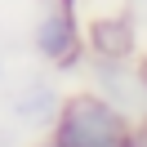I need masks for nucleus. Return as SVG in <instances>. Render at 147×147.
Instances as JSON below:
<instances>
[{"mask_svg":"<svg viewBox=\"0 0 147 147\" xmlns=\"http://www.w3.org/2000/svg\"><path fill=\"white\" fill-rule=\"evenodd\" d=\"M54 143H63V147H125V120L102 98H76V102H67L63 120H58Z\"/></svg>","mask_w":147,"mask_h":147,"instance_id":"obj_1","label":"nucleus"},{"mask_svg":"<svg viewBox=\"0 0 147 147\" xmlns=\"http://www.w3.org/2000/svg\"><path fill=\"white\" fill-rule=\"evenodd\" d=\"M40 49H45L54 63H67V58L76 54V36H71V18H67V13L40 22Z\"/></svg>","mask_w":147,"mask_h":147,"instance_id":"obj_2","label":"nucleus"},{"mask_svg":"<svg viewBox=\"0 0 147 147\" xmlns=\"http://www.w3.org/2000/svg\"><path fill=\"white\" fill-rule=\"evenodd\" d=\"M94 45H98L102 54H125L129 49V27L125 22H98V27H94Z\"/></svg>","mask_w":147,"mask_h":147,"instance_id":"obj_3","label":"nucleus"},{"mask_svg":"<svg viewBox=\"0 0 147 147\" xmlns=\"http://www.w3.org/2000/svg\"><path fill=\"white\" fill-rule=\"evenodd\" d=\"M54 147H63V143H54Z\"/></svg>","mask_w":147,"mask_h":147,"instance_id":"obj_4","label":"nucleus"}]
</instances>
